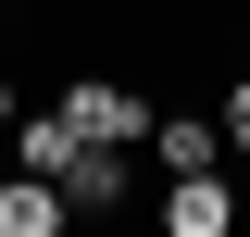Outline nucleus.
Segmentation results:
<instances>
[{
    "instance_id": "obj_1",
    "label": "nucleus",
    "mask_w": 250,
    "mask_h": 237,
    "mask_svg": "<svg viewBox=\"0 0 250 237\" xmlns=\"http://www.w3.org/2000/svg\"><path fill=\"white\" fill-rule=\"evenodd\" d=\"M62 113H75V138H113V150H138V138H150V100H125L113 75H88V88H62Z\"/></svg>"
},
{
    "instance_id": "obj_7",
    "label": "nucleus",
    "mask_w": 250,
    "mask_h": 237,
    "mask_svg": "<svg viewBox=\"0 0 250 237\" xmlns=\"http://www.w3.org/2000/svg\"><path fill=\"white\" fill-rule=\"evenodd\" d=\"M0 125H13V88H0Z\"/></svg>"
},
{
    "instance_id": "obj_5",
    "label": "nucleus",
    "mask_w": 250,
    "mask_h": 237,
    "mask_svg": "<svg viewBox=\"0 0 250 237\" xmlns=\"http://www.w3.org/2000/svg\"><path fill=\"white\" fill-rule=\"evenodd\" d=\"M25 175H62L75 162V113H25V150H13Z\"/></svg>"
},
{
    "instance_id": "obj_3",
    "label": "nucleus",
    "mask_w": 250,
    "mask_h": 237,
    "mask_svg": "<svg viewBox=\"0 0 250 237\" xmlns=\"http://www.w3.org/2000/svg\"><path fill=\"white\" fill-rule=\"evenodd\" d=\"M213 150H225V125H200V113H150V162H163V175H200Z\"/></svg>"
},
{
    "instance_id": "obj_6",
    "label": "nucleus",
    "mask_w": 250,
    "mask_h": 237,
    "mask_svg": "<svg viewBox=\"0 0 250 237\" xmlns=\"http://www.w3.org/2000/svg\"><path fill=\"white\" fill-rule=\"evenodd\" d=\"M225 138H238V150H250V88H238V100H225Z\"/></svg>"
},
{
    "instance_id": "obj_4",
    "label": "nucleus",
    "mask_w": 250,
    "mask_h": 237,
    "mask_svg": "<svg viewBox=\"0 0 250 237\" xmlns=\"http://www.w3.org/2000/svg\"><path fill=\"white\" fill-rule=\"evenodd\" d=\"M163 225H175V237H225V175H213V162L163 187Z\"/></svg>"
},
{
    "instance_id": "obj_2",
    "label": "nucleus",
    "mask_w": 250,
    "mask_h": 237,
    "mask_svg": "<svg viewBox=\"0 0 250 237\" xmlns=\"http://www.w3.org/2000/svg\"><path fill=\"white\" fill-rule=\"evenodd\" d=\"M62 175H25V162H13V175H0V237H62Z\"/></svg>"
}]
</instances>
